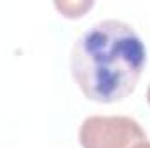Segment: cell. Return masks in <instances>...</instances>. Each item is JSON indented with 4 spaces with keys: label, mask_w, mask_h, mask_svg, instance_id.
Here are the masks:
<instances>
[{
    "label": "cell",
    "mask_w": 150,
    "mask_h": 148,
    "mask_svg": "<svg viewBox=\"0 0 150 148\" xmlns=\"http://www.w3.org/2000/svg\"><path fill=\"white\" fill-rule=\"evenodd\" d=\"M145 63V44L134 28L124 21L107 19L75 40L70 68L87 99L108 105L134 91Z\"/></svg>",
    "instance_id": "6da1fadb"
},
{
    "label": "cell",
    "mask_w": 150,
    "mask_h": 148,
    "mask_svg": "<svg viewBox=\"0 0 150 148\" xmlns=\"http://www.w3.org/2000/svg\"><path fill=\"white\" fill-rule=\"evenodd\" d=\"M82 148H131L147 140L142 125L124 115L87 117L79 131Z\"/></svg>",
    "instance_id": "7a4b0ae2"
},
{
    "label": "cell",
    "mask_w": 150,
    "mask_h": 148,
    "mask_svg": "<svg viewBox=\"0 0 150 148\" xmlns=\"http://www.w3.org/2000/svg\"><path fill=\"white\" fill-rule=\"evenodd\" d=\"M94 5L93 0H58L54 2V7L65 16V18H70V19H75V18H82L91 7Z\"/></svg>",
    "instance_id": "3957f363"
},
{
    "label": "cell",
    "mask_w": 150,
    "mask_h": 148,
    "mask_svg": "<svg viewBox=\"0 0 150 148\" xmlns=\"http://www.w3.org/2000/svg\"><path fill=\"white\" fill-rule=\"evenodd\" d=\"M131 148H150V141H140V143H136L134 147H131Z\"/></svg>",
    "instance_id": "277c9868"
},
{
    "label": "cell",
    "mask_w": 150,
    "mask_h": 148,
    "mask_svg": "<svg viewBox=\"0 0 150 148\" xmlns=\"http://www.w3.org/2000/svg\"><path fill=\"white\" fill-rule=\"evenodd\" d=\"M147 101H149V105H150V85H149V91H147Z\"/></svg>",
    "instance_id": "5b68a950"
}]
</instances>
